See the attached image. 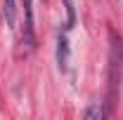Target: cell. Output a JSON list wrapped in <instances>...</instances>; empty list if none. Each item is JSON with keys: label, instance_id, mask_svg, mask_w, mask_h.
Masks as SVG:
<instances>
[{"label": "cell", "instance_id": "1", "mask_svg": "<svg viewBox=\"0 0 123 120\" xmlns=\"http://www.w3.org/2000/svg\"><path fill=\"white\" fill-rule=\"evenodd\" d=\"M109 87H107V113L111 115L116 101H118V92H121V78H123V40L121 35H116L114 31L109 33Z\"/></svg>", "mask_w": 123, "mask_h": 120}, {"label": "cell", "instance_id": "2", "mask_svg": "<svg viewBox=\"0 0 123 120\" xmlns=\"http://www.w3.org/2000/svg\"><path fill=\"white\" fill-rule=\"evenodd\" d=\"M24 7V26H21V43L26 49L36 47V28H33V0H21Z\"/></svg>", "mask_w": 123, "mask_h": 120}, {"label": "cell", "instance_id": "3", "mask_svg": "<svg viewBox=\"0 0 123 120\" xmlns=\"http://www.w3.org/2000/svg\"><path fill=\"white\" fill-rule=\"evenodd\" d=\"M57 66L62 73L69 68V40H66V33H62V31L57 35Z\"/></svg>", "mask_w": 123, "mask_h": 120}, {"label": "cell", "instance_id": "4", "mask_svg": "<svg viewBox=\"0 0 123 120\" xmlns=\"http://www.w3.org/2000/svg\"><path fill=\"white\" fill-rule=\"evenodd\" d=\"M109 113H107V108L99 104V101H92L85 111H83V118L85 120H102V118H107Z\"/></svg>", "mask_w": 123, "mask_h": 120}, {"label": "cell", "instance_id": "5", "mask_svg": "<svg viewBox=\"0 0 123 120\" xmlns=\"http://www.w3.org/2000/svg\"><path fill=\"white\" fill-rule=\"evenodd\" d=\"M64 7H66V21H64V33L74 28L76 24V7H74V0H64Z\"/></svg>", "mask_w": 123, "mask_h": 120}]
</instances>
